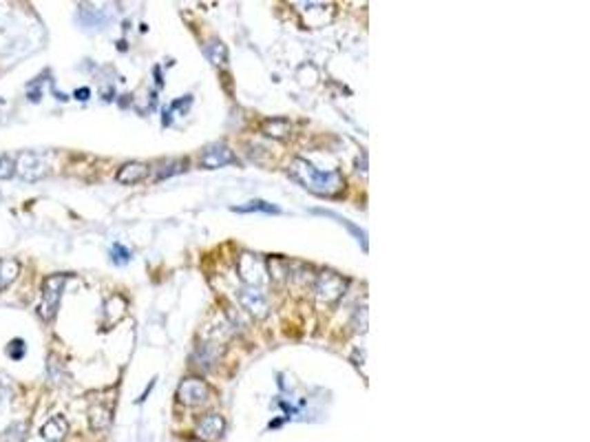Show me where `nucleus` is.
<instances>
[{
  "label": "nucleus",
  "mask_w": 590,
  "mask_h": 442,
  "mask_svg": "<svg viewBox=\"0 0 590 442\" xmlns=\"http://www.w3.org/2000/svg\"><path fill=\"white\" fill-rule=\"evenodd\" d=\"M73 95H75V98H78V100H89L91 91H89V89H78Z\"/></svg>",
  "instance_id": "obj_21"
},
{
  "label": "nucleus",
  "mask_w": 590,
  "mask_h": 442,
  "mask_svg": "<svg viewBox=\"0 0 590 442\" xmlns=\"http://www.w3.org/2000/svg\"><path fill=\"white\" fill-rule=\"evenodd\" d=\"M290 128H292V124L286 120V117H272V120H266L264 124H261V131H264L268 137H275V139L288 137Z\"/></svg>",
  "instance_id": "obj_12"
},
{
  "label": "nucleus",
  "mask_w": 590,
  "mask_h": 442,
  "mask_svg": "<svg viewBox=\"0 0 590 442\" xmlns=\"http://www.w3.org/2000/svg\"><path fill=\"white\" fill-rule=\"evenodd\" d=\"M228 164H237V157L226 144H210L201 153V166L206 168H222Z\"/></svg>",
  "instance_id": "obj_8"
},
{
  "label": "nucleus",
  "mask_w": 590,
  "mask_h": 442,
  "mask_svg": "<svg viewBox=\"0 0 590 442\" xmlns=\"http://www.w3.org/2000/svg\"><path fill=\"white\" fill-rule=\"evenodd\" d=\"M290 175L299 181L303 188H308L314 195L321 197H334L345 188L343 175L338 170H319L314 168L308 159L297 157L290 164Z\"/></svg>",
  "instance_id": "obj_1"
},
{
  "label": "nucleus",
  "mask_w": 590,
  "mask_h": 442,
  "mask_svg": "<svg viewBox=\"0 0 590 442\" xmlns=\"http://www.w3.org/2000/svg\"><path fill=\"white\" fill-rule=\"evenodd\" d=\"M67 418L64 416H53L51 420H47V425L42 427V438H45L47 442H60L64 438V434H67Z\"/></svg>",
  "instance_id": "obj_11"
},
{
  "label": "nucleus",
  "mask_w": 590,
  "mask_h": 442,
  "mask_svg": "<svg viewBox=\"0 0 590 442\" xmlns=\"http://www.w3.org/2000/svg\"><path fill=\"white\" fill-rule=\"evenodd\" d=\"M233 210L235 212H268V214H279L281 212L277 206H272V203H266V201H250L248 206H235Z\"/></svg>",
  "instance_id": "obj_16"
},
{
  "label": "nucleus",
  "mask_w": 590,
  "mask_h": 442,
  "mask_svg": "<svg viewBox=\"0 0 590 442\" xmlns=\"http://www.w3.org/2000/svg\"><path fill=\"white\" fill-rule=\"evenodd\" d=\"M111 259H113V263L124 265V263L130 261V250H128V248H124L122 243H113V248H111Z\"/></svg>",
  "instance_id": "obj_18"
},
{
  "label": "nucleus",
  "mask_w": 590,
  "mask_h": 442,
  "mask_svg": "<svg viewBox=\"0 0 590 442\" xmlns=\"http://www.w3.org/2000/svg\"><path fill=\"white\" fill-rule=\"evenodd\" d=\"M345 290H347L345 279L330 270H323L314 281V297L319 303H325V305L336 303V301L345 294Z\"/></svg>",
  "instance_id": "obj_4"
},
{
  "label": "nucleus",
  "mask_w": 590,
  "mask_h": 442,
  "mask_svg": "<svg viewBox=\"0 0 590 442\" xmlns=\"http://www.w3.org/2000/svg\"><path fill=\"white\" fill-rule=\"evenodd\" d=\"M226 429V420L219 414H208L197 425V436L201 440H217Z\"/></svg>",
  "instance_id": "obj_9"
},
{
  "label": "nucleus",
  "mask_w": 590,
  "mask_h": 442,
  "mask_svg": "<svg viewBox=\"0 0 590 442\" xmlns=\"http://www.w3.org/2000/svg\"><path fill=\"white\" fill-rule=\"evenodd\" d=\"M239 303L244 305V310H248L255 319H266L268 317V299L261 292L259 288H239Z\"/></svg>",
  "instance_id": "obj_5"
},
{
  "label": "nucleus",
  "mask_w": 590,
  "mask_h": 442,
  "mask_svg": "<svg viewBox=\"0 0 590 442\" xmlns=\"http://www.w3.org/2000/svg\"><path fill=\"white\" fill-rule=\"evenodd\" d=\"M204 53H206V58H208L213 64H217V67L228 62V49H226L224 42H219V40H210L208 45H206Z\"/></svg>",
  "instance_id": "obj_15"
},
{
  "label": "nucleus",
  "mask_w": 590,
  "mask_h": 442,
  "mask_svg": "<svg viewBox=\"0 0 590 442\" xmlns=\"http://www.w3.org/2000/svg\"><path fill=\"white\" fill-rule=\"evenodd\" d=\"M25 352H27V348H25V341L23 339H14L12 343L7 345V356L12 359V361H20L25 356Z\"/></svg>",
  "instance_id": "obj_17"
},
{
  "label": "nucleus",
  "mask_w": 590,
  "mask_h": 442,
  "mask_svg": "<svg viewBox=\"0 0 590 442\" xmlns=\"http://www.w3.org/2000/svg\"><path fill=\"white\" fill-rule=\"evenodd\" d=\"M14 175V161L9 157H0V179H9Z\"/></svg>",
  "instance_id": "obj_20"
},
{
  "label": "nucleus",
  "mask_w": 590,
  "mask_h": 442,
  "mask_svg": "<svg viewBox=\"0 0 590 442\" xmlns=\"http://www.w3.org/2000/svg\"><path fill=\"white\" fill-rule=\"evenodd\" d=\"M177 398H179V403L188 405V407L204 405L206 401H208V385L199 379H186L179 385Z\"/></svg>",
  "instance_id": "obj_6"
},
{
  "label": "nucleus",
  "mask_w": 590,
  "mask_h": 442,
  "mask_svg": "<svg viewBox=\"0 0 590 442\" xmlns=\"http://www.w3.org/2000/svg\"><path fill=\"white\" fill-rule=\"evenodd\" d=\"M20 272V263L16 259H0V290H5Z\"/></svg>",
  "instance_id": "obj_13"
},
{
  "label": "nucleus",
  "mask_w": 590,
  "mask_h": 442,
  "mask_svg": "<svg viewBox=\"0 0 590 442\" xmlns=\"http://www.w3.org/2000/svg\"><path fill=\"white\" fill-rule=\"evenodd\" d=\"M148 175V166L146 164H141V161H128V164H124L122 168L117 170V181L119 184H126V186H130V184H137V181H141Z\"/></svg>",
  "instance_id": "obj_10"
},
{
  "label": "nucleus",
  "mask_w": 590,
  "mask_h": 442,
  "mask_svg": "<svg viewBox=\"0 0 590 442\" xmlns=\"http://www.w3.org/2000/svg\"><path fill=\"white\" fill-rule=\"evenodd\" d=\"M354 330L365 334L367 332V305L363 308H356V314H354Z\"/></svg>",
  "instance_id": "obj_19"
},
{
  "label": "nucleus",
  "mask_w": 590,
  "mask_h": 442,
  "mask_svg": "<svg viewBox=\"0 0 590 442\" xmlns=\"http://www.w3.org/2000/svg\"><path fill=\"white\" fill-rule=\"evenodd\" d=\"M64 283H67V274H53V277L47 279L45 285H42V301H40V305L36 308L38 317L42 321H51L53 317H56L60 299H62Z\"/></svg>",
  "instance_id": "obj_3"
},
{
  "label": "nucleus",
  "mask_w": 590,
  "mask_h": 442,
  "mask_svg": "<svg viewBox=\"0 0 590 442\" xmlns=\"http://www.w3.org/2000/svg\"><path fill=\"white\" fill-rule=\"evenodd\" d=\"M14 172H18L20 177L27 179V181H36V179H42L45 177V164H42L40 155L36 153H20L16 164H14Z\"/></svg>",
  "instance_id": "obj_7"
},
{
  "label": "nucleus",
  "mask_w": 590,
  "mask_h": 442,
  "mask_svg": "<svg viewBox=\"0 0 590 442\" xmlns=\"http://www.w3.org/2000/svg\"><path fill=\"white\" fill-rule=\"evenodd\" d=\"M89 423H91V429H95V431L106 429L108 425H111V409L104 407V405H95L89 412Z\"/></svg>",
  "instance_id": "obj_14"
},
{
  "label": "nucleus",
  "mask_w": 590,
  "mask_h": 442,
  "mask_svg": "<svg viewBox=\"0 0 590 442\" xmlns=\"http://www.w3.org/2000/svg\"><path fill=\"white\" fill-rule=\"evenodd\" d=\"M237 272L239 279L244 281V285L248 288H264L268 283V270H266V261L257 254L244 252L237 259Z\"/></svg>",
  "instance_id": "obj_2"
}]
</instances>
